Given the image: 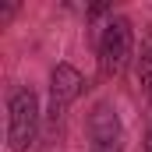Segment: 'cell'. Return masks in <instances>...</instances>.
Here are the masks:
<instances>
[{
    "label": "cell",
    "instance_id": "cell-1",
    "mask_svg": "<svg viewBox=\"0 0 152 152\" xmlns=\"http://www.w3.org/2000/svg\"><path fill=\"white\" fill-rule=\"evenodd\" d=\"M39 99L32 88H14L7 99V145L11 152H28L39 138Z\"/></svg>",
    "mask_w": 152,
    "mask_h": 152
},
{
    "label": "cell",
    "instance_id": "cell-2",
    "mask_svg": "<svg viewBox=\"0 0 152 152\" xmlns=\"http://www.w3.org/2000/svg\"><path fill=\"white\" fill-rule=\"evenodd\" d=\"M134 50V32L127 18H110L99 36V75L103 78H120L131 64Z\"/></svg>",
    "mask_w": 152,
    "mask_h": 152
},
{
    "label": "cell",
    "instance_id": "cell-3",
    "mask_svg": "<svg viewBox=\"0 0 152 152\" xmlns=\"http://www.w3.org/2000/svg\"><path fill=\"white\" fill-rule=\"evenodd\" d=\"M88 152H124V124L110 103H96L88 113Z\"/></svg>",
    "mask_w": 152,
    "mask_h": 152
},
{
    "label": "cell",
    "instance_id": "cell-4",
    "mask_svg": "<svg viewBox=\"0 0 152 152\" xmlns=\"http://www.w3.org/2000/svg\"><path fill=\"white\" fill-rule=\"evenodd\" d=\"M81 92H85V78H81V71L71 67V64H57L53 75H50V120L60 124L64 113H67V106L75 103Z\"/></svg>",
    "mask_w": 152,
    "mask_h": 152
},
{
    "label": "cell",
    "instance_id": "cell-5",
    "mask_svg": "<svg viewBox=\"0 0 152 152\" xmlns=\"http://www.w3.org/2000/svg\"><path fill=\"white\" fill-rule=\"evenodd\" d=\"M138 81H142V92L152 103V36H145L142 42V53H138Z\"/></svg>",
    "mask_w": 152,
    "mask_h": 152
},
{
    "label": "cell",
    "instance_id": "cell-6",
    "mask_svg": "<svg viewBox=\"0 0 152 152\" xmlns=\"http://www.w3.org/2000/svg\"><path fill=\"white\" fill-rule=\"evenodd\" d=\"M145 152H152V127H149V138H145Z\"/></svg>",
    "mask_w": 152,
    "mask_h": 152
}]
</instances>
